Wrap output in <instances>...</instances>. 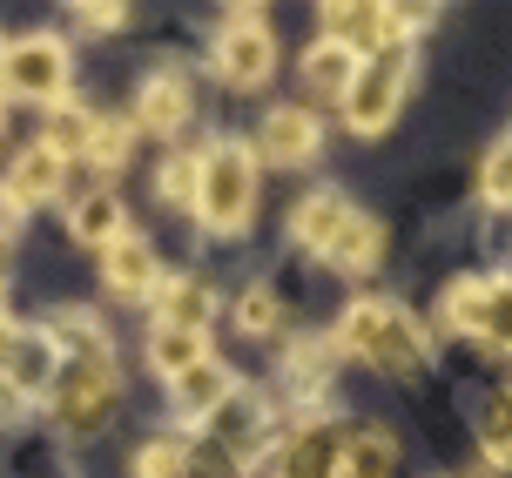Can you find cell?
Returning a JSON list of instances; mask_svg holds the SVG:
<instances>
[{
  "label": "cell",
  "instance_id": "1",
  "mask_svg": "<svg viewBox=\"0 0 512 478\" xmlns=\"http://www.w3.org/2000/svg\"><path fill=\"white\" fill-rule=\"evenodd\" d=\"M337 344L351 357H364L371 371H384V378H418L425 371V330L411 324V310H398L384 297L351 303L344 324H337Z\"/></svg>",
  "mask_w": 512,
  "mask_h": 478
},
{
  "label": "cell",
  "instance_id": "2",
  "mask_svg": "<svg viewBox=\"0 0 512 478\" xmlns=\"http://www.w3.org/2000/svg\"><path fill=\"white\" fill-rule=\"evenodd\" d=\"M196 209H203V223L216 229V236H236V229L250 223V209H256V162H250V149L216 142V149L196 162Z\"/></svg>",
  "mask_w": 512,
  "mask_h": 478
},
{
  "label": "cell",
  "instance_id": "3",
  "mask_svg": "<svg viewBox=\"0 0 512 478\" xmlns=\"http://www.w3.org/2000/svg\"><path fill=\"white\" fill-rule=\"evenodd\" d=\"M405 88H411V48L405 41H391V48H378L371 61H358V75H351V88H344V115H351V128H358V135L391 128Z\"/></svg>",
  "mask_w": 512,
  "mask_h": 478
},
{
  "label": "cell",
  "instance_id": "4",
  "mask_svg": "<svg viewBox=\"0 0 512 478\" xmlns=\"http://www.w3.org/2000/svg\"><path fill=\"white\" fill-rule=\"evenodd\" d=\"M54 418H61V431H75V438L102 431L115 418V357L102 351V357L61 364L54 371Z\"/></svg>",
  "mask_w": 512,
  "mask_h": 478
},
{
  "label": "cell",
  "instance_id": "5",
  "mask_svg": "<svg viewBox=\"0 0 512 478\" xmlns=\"http://www.w3.org/2000/svg\"><path fill=\"white\" fill-rule=\"evenodd\" d=\"M0 88L27 101H61L68 95V41L61 34H21L0 48Z\"/></svg>",
  "mask_w": 512,
  "mask_h": 478
},
{
  "label": "cell",
  "instance_id": "6",
  "mask_svg": "<svg viewBox=\"0 0 512 478\" xmlns=\"http://www.w3.org/2000/svg\"><path fill=\"white\" fill-rule=\"evenodd\" d=\"M270 68H277V34H270V21L250 14V7H236L230 21H223V34H216V75L230 81V88H263Z\"/></svg>",
  "mask_w": 512,
  "mask_h": 478
},
{
  "label": "cell",
  "instance_id": "7",
  "mask_svg": "<svg viewBox=\"0 0 512 478\" xmlns=\"http://www.w3.org/2000/svg\"><path fill=\"white\" fill-rule=\"evenodd\" d=\"M411 27H418V14H411V7H351V0L324 7V41H331V48H344L351 61H371L378 48L405 41Z\"/></svg>",
  "mask_w": 512,
  "mask_h": 478
},
{
  "label": "cell",
  "instance_id": "8",
  "mask_svg": "<svg viewBox=\"0 0 512 478\" xmlns=\"http://www.w3.org/2000/svg\"><path fill=\"white\" fill-rule=\"evenodd\" d=\"M344 465V425L331 418H310L283 438V458H277V478H337Z\"/></svg>",
  "mask_w": 512,
  "mask_h": 478
},
{
  "label": "cell",
  "instance_id": "9",
  "mask_svg": "<svg viewBox=\"0 0 512 478\" xmlns=\"http://www.w3.org/2000/svg\"><path fill=\"white\" fill-rule=\"evenodd\" d=\"M317 149H324V128H317L310 108H277V115H263V135H256V155H263V162L304 169Z\"/></svg>",
  "mask_w": 512,
  "mask_h": 478
},
{
  "label": "cell",
  "instance_id": "10",
  "mask_svg": "<svg viewBox=\"0 0 512 478\" xmlns=\"http://www.w3.org/2000/svg\"><path fill=\"white\" fill-rule=\"evenodd\" d=\"M54 371H61L54 337H41V330H14V344H7V357H0V378L14 384L21 398H41V391L54 384Z\"/></svg>",
  "mask_w": 512,
  "mask_h": 478
},
{
  "label": "cell",
  "instance_id": "11",
  "mask_svg": "<svg viewBox=\"0 0 512 478\" xmlns=\"http://www.w3.org/2000/svg\"><path fill=\"white\" fill-rule=\"evenodd\" d=\"M209 310H216V290H209L203 277H162L155 283V317L169 330H196V337H203Z\"/></svg>",
  "mask_w": 512,
  "mask_h": 478
},
{
  "label": "cell",
  "instance_id": "12",
  "mask_svg": "<svg viewBox=\"0 0 512 478\" xmlns=\"http://www.w3.org/2000/svg\"><path fill=\"white\" fill-rule=\"evenodd\" d=\"M135 122L155 128V135H176V128L189 122V81H182L176 68L149 75V81H142V95H135Z\"/></svg>",
  "mask_w": 512,
  "mask_h": 478
},
{
  "label": "cell",
  "instance_id": "13",
  "mask_svg": "<svg viewBox=\"0 0 512 478\" xmlns=\"http://www.w3.org/2000/svg\"><path fill=\"white\" fill-rule=\"evenodd\" d=\"M102 277H108V290L115 297H142V290H155V250L142 243V236H115L108 243V256H102Z\"/></svg>",
  "mask_w": 512,
  "mask_h": 478
},
{
  "label": "cell",
  "instance_id": "14",
  "mask_svg": "<svg viewBox=\"0 0 512 478\" xmlns=\"http://www.w3.org/2000/svg\"><path fill=\"white\" fill-rule=\"evenodd\" d=\"M344 223H351V202L337 196V189H317V196L297 202V216H290V236H297L304 250H331Z\"/></svg>",
  "mask_w": 512,
  "mask_h": 478
},
{
  "label": "cell",
  "instance_id": "15",
  "mask_svg": "<svg viewBox=\"0 0 512 478\" xmlns=\"http://www.w3.org/2000/svg\"><path fill=\"white\" fill-rule=\"evenodd\" d=\"M230 391H236V378L223 371V364H216V357L189 364V371L176 378V404H182V418H209V411L230 398Z\"/></svg>",
  "mask_w": 512,
  "mask_h": 478
},
{
  "label": "cell",
  "instance_id": "16",
  "mask_svg": "<svg viewBox=\"0 0 512 478\" xmlns=\"http://www.w3.org/2000/svg\"><path fill=\"white\" fill-rule=\"evenodd\" d=\"M391 465H398V438L391 431H344V465H337V478H391Z\"/></svg>",
  "mask_w": 512,
  "mask_h": 478
},
{
  "label": "cell",
  "instance_id": "17",
  "mask_svg": "<svg viewBox=\"0 0 512 478\" xmlns=\"http://www.w3.org/2000/svg\"><path fill=\"white\" fill-rule=\"evenodd\" d=\"M54 189H61V155L54 149H27L21 162H14V176H7V202H14V209H34V202H48Z\"/></svg>",
  "mask_w": 512,
  "mask_h": 478
},
{
  "label": "cell",
  "instance_id": "18",
  "mask_svg": "<svg viewBox=\"0 0 512 478\" xmlns=\"http://www.w3.org/2000/svg\"><path fill=\"white\" fill-rule=\"evenodd\" d=\"M438 317H445V330H465V337H486V324H492V283H479V277H459L452 290H445V303H438Z\"/></svg>",
  "mask_w": 512,
  "mask_h": 478
},
{
  "label": "cell",
  "instance_id": "19",
  "mask_svg": "<svg viewBox=\"0 0 512 478\" xmlns=\"http://www.w3.org/2000/svg\"><path fill=\"white\" fill-rule=\"evenodd\" d=\"M324 256H331L344 277H358V270H371V263L384 256V229L371 223V216H358V209H351V223L337 229V243H331Z\"/></svg>",
  "mask_w": 512,
  "mask_h": 478
},
{
  "label": "cell",
  "instance_id": "20",
  "mask_svg": "<svg viewBox=\"0 0 512 478\" xmlns=\"http://www.w3.org/2000/svg\"><path fill=\"white\" fill-rule=\"evenodd\" d=\"M122 236V202L108 196V189H95V196L75 202V243H88V250H108Z\"/></svg>",
  "mask_w": 512,
  "mask_h": 478
},
{
  "label": "cell",
  "instance_id": "21",
  "mask_svg": "<svg viewBox=\"0 0 512 478\" xmlns=\"http://www.w3.org/2000/svg\"><path fill=\"white\" fill-rule=\"evenodd\" d=\"M203 357H209V344L196 337V330H169V324H162L149 337V364L162 371V378H182V371H189V364H203Z\"/></svg>",
  "mask_w": 512,
  "mask_h": 478
},
{
  "label": "cell",
  "instance_id": "22",
  "mask_svg": "<svg viewBox=\"0 0 512 478\" xmlns=\"http://www.w3.org/2000/svg\"><path fill=\"white\" fill-rule=\"evenodd\" d=\"M351 75H358V61H351L344 48H331V41H317V48L304 54V81L317 88V95H344Z\"/></svg>",
  "mask_w": 512,
  "mask_h": 478
},
{
  "label": "cell",
  "instance_id": "23",
  "mask_svg": "<svg viewBox=\"0 0 512 478\" xmlns=\"http://www.w3.org/2000/svg\"><path fill=\"white\" fill-rule=\"evenodd\" d=\"M88 135H95V115L88 108H75V101H54V115H48V142L41 149H54L61 162L75 149H88Z\"/></svg>",
  "mask_w": 512,
  "mask_h": 478
},
{
  "label": "cell",
  "instance_id": "24",
  "mask_svg": "<svg viewBox=\"0 0 512 478\" xmlns=\"http://www.w3.org/2000/svg\"><path fill=\"white\" fill-rule=\"evenodd\" d=\"M135 478H189V445L182 438H149L135 452Z\"/></svg>",
  "mask_w": 512,
  "mask_h": 478
},
{
  "label": "cell",
  "instance_id": "25",
  "mask_svg": "<svg viewBox=\"0 0 512 478\" xmlns=\"http://www.w3.org/2000/svg\"><path fill=\"white\" fill-rule=\"evenodd\" d=\"M479 458L486 465H512V411L506 404H486V418H479Z\"/></svg>",
  "mask_w": 512,
  "mask_h": 478
},
{
  "label": "cell",
  "instance_id": "26",
  "mask_svg": "<svg viewBox=\"0 0 512 478\" xmlns=\"http://www.w3.org/2000/svg\"><path fill=\"white\" fill-rule=\"evenodd\" d=\"M236 317H243V330H250V337H277V324H283V310H277V297H270V290H243Z\"/></svg>",
  "mask_w": 512,
  "mask_h": 478
},
{
  "label": "cell",
  "instance_id": "27",
  "mask_svg": "<svg viewBox=\"0 0 512 478\" xmlns=\"http://www.w3.org/2000/svg\"><path fill=\"white\" fill-rule=\"evenodd\" d=\"M479 189H486V202H512V135L486 155V176H479Z\"/></svg>",
  "mask_w": 512,
  "mask_h": 478
},
{
  "label": "cell",
  "instance_id": "28",
  "mask_svg": "<svg viewBox=\"0 0 512 478\" xmlns=\"http://www.w3.org/2000/svg\"><path fill=\"white\" fill-rule=\"evenodd\" d=\"M88 155H95L102 169H122V155H128V128H122V122H95V135H88Z\"/></svg>",
  "mask_w": 512,
  "mask_h": 478
},
{
  "label": "cell",
  "instance_id": "29",
  "mask_svg": "<svg viewBox=\"0 0 512 478\" xmlns=\"http://www.w3.org/2000/svg\"><path fill=\"white\" fill-rule=\"evenodd\" d=\"M162 196H169V202H189V196H196V155H176V162L162 169Z\"/></svg>",
  "mask_w": 512,
  "mask_h": 478
},
{
  "label": "cell",
  "instance_id": "30",
  "mask_svg": "<svg viewBox=\"0 0 512 478\" xmlns=\"http://www.w3.org/2000/svg\"><path fill=\"white\" fill-rule=\"evenodd\" d=\"M128 14L122 7H115V0H102V7H81V27H95V34H102V27H122Z\"/></svg>",
  "mask_w": 512,
  "mask_h": 478
},
{
  "label": "cell",
  "instance_id": "31",
  "mask_svg": "<svg viewBox=\"0 0 512 478\" xmlns=\"http://www.w3.org/2000/svg\"><path fill=\"white\" fill-rule=\"evenodd\" d=\"M14 229H21V209H14V202H7V189H0V250H7V243H14Z\"/></svg>",
  "mask_w": 512,
  "mask_h": 478
},
{
  "label": "cell",
  "instance_id": "32",
  "mask_svg": "<svg viewBox=\"0 0 512 478\" xmlns=\"http://www.w3.org/2000/svg\"><path fill=\"white\" fill-rule=\"evenodd\" d=\"M14 411H21V391H14V384L0 378V418H14Z\"/></svg>",
  "mask_w": 512,
  "mask_h": 478
},
{
  "label": "cell",
  "instance_id": "33",
  "mask_svg": "<svg viewBox=\"0 0 512 478\" xmlns=\"http://www.w3.org/2000/svg\"><path fill=\"white\" fill-rule=\"evenodd\" d=\"M459 478H499V465H486V458H472V465H465Z\"/></svg>",
  "mask_w": 512,
  "mask_h": 478
},
{
  "label": "cell",
  "instance_id": "34",
  "mask_svg": "<svg viewBox=\"0 0 512 478\" xmlns=\"http://www.w3.org/2000/svg\"><path fill=\"white\" fill-rule=\"evenodd\" d=\"M7 344H14V324H7V297H0V357H7Z\"/></svg>",
  "mask_w": 512,
  "mask_h": 478
},
{
  "label": "cell",
  "instance_id": "35",
  "mask_svg": "<svg viewBox=\"0 0 512 478\" xmlns=\"http://www.w3.org/2000/svg\"><path fill=\"white\" fill-rule=\"evenodd\" d=\"M506 411H512V384H506Z\"/></svg>",
  "mask_w": 512,
  "mask_h": 478
},
{
  "label": "cell",
  "instance_id": "36",
  "mask_svg": "<svg viewBox=\"0 0 512 478\" xmlns=\"http://www.w3.org/2000/svg\"><path fill=\"white\" fill-rule=\"evenodd\" d=\"M0 128H7V122H0Z\"/></svg>",
  "mask_w": 512,
  "mask_h": 478
}]
</instances>
